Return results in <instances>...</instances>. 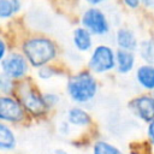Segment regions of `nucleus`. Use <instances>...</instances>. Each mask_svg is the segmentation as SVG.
<instances>
[{"instance_id":"obj_3","label":"nucleus","mask_w":154,"mask_h":154,"mask_svg":"<svg viewBox=\"0 0 154 154\" xmlns=\"http://www.w3.org/2000/svg\"><path fill=\"white\" fill-rule=\"evenodd\" d=\"M116 53L108 46L100 45L97 46L90 58H89V69L95 73H105L116 67Z\"/></svg>"},{"instance_id":"obj_14","label":"nucleus","mask_w":154,"mask_h":154,"mask_svg":"<svg viewBox=\"0 0 154 154\" xmlns=\"http://www.w3.org/2000/svg\"><path fill=\"white\" fill-rule=\"evenodd\" d=\"M16 147V136L10 126L4 122L0 124V148L2 150H12Z\"/></svg>"},{"instance_id":"obj_5","label":"nucleus","mask_w":154,"mask_h":154,"mask_svg":"<svg viewBox=\"0 0 154 154\" xmlns=\"http://www.w3.org/2000/svg\"><path fill=\"white\" fill-rule=\"evenodd\" d=\"M28 59L20 53H10L4 59H1L2 75L8 78H20L28 72Z\"/></svg>"},{"instance_id":"obj_2","label":"nucleus","mask_w":154,"mask_h":154,"mask_svg":"<svg viewBox=\"0 0 154 154\" xmlns=\"http://www.w3.org/2000/svg\"><path fill=\"white\" fill-rule=\"evenodd\" d=\"M97 91V83L90 72L81 71L69 78L67 93L77 103L89 102Z\"/></svg>"},{"instance_id":"obj_18","label":"nucleus","mask_w":154,"mask_h":154,"mask_svg":"<svg viewBox=\"0 0 154 154\" xmlns=\"http://www.w3.org/2000/svg\"><path fill=\"white\" fill-rule=\"evenodd\" d=\"M37 75H38V77L42 78V79H49V78H52L53 76H55L57 72H55V70H54L53 67L45 65V66H41V67H40Z\"/></svg>"},{"instance_id":"obj_1","label":"nucleus","mask_w":154,"mask_h":154,"mask_svg":"<svg viewBox=\"0 0 154 154\" xmlns=\"http://www.w3.org/2000/svg\"><path fill=\"white\" fill-rule=\"evenodd\" d=\"M23 54L32 66L41 67L55 58L57 47L47 37H31L23 43Z\"/></svg>"},{"instance_id":"obj_13","label":"nucleus","mask_w":154,"mask_h":154,"mask_svg":"<svg viewBox=\"0 0 154 154\" xmlns=\"http://www.w3.org/2000/svg\"><path fill=\"white\" fill-rule=\"evenodd\" d=\"M90 120V116L81 107H72L67 112V122L75 126H87Z\"/></svg>"},{"instance_id":"obj_22","label":"nucleus","mask_w":154,"mask_h":154,"mask_svg":"<svg viewBox=\"0 0 154 154\" xmlns=\"http://www.w3.org/2000/svg\"><path fill=\"white\" fill-rule=\"evenodd\" d=\"M6 57V46L5 42L1 40L0 41V59H4Z\"/></svg>"},{"instance_id":"obj_4","label":"nucleus","mask_w":154,"mask_h":154,"mask_svg":"<svg viewBox=\"0 0 154 154\" xmlns=\"http://www.w3.org/2000/svg\"><path fill=\"white\" fill-rule=\"evenodd\" d=\"M82 26L88 29L93 35L97 36H102L109 30V24L105 13L97 7H90L83 13Z\"/></svg>"},{"instance_id":"obj_19","label":"nucleus","mask_w":154,"mask_h":154,"mask_svg":"<svg viewBox=\"0 0 154 154\" xmlns=\"http://www.w3.org/2000/svg\"><path fill=\"white\" fill-rule=\"evenodd\" d=\"M43 97H45V100H46V102H47L48 107L54 106V105L58 102V100H59V97H58L55 94H45V95H43Z\"/></svg>"},{"instance_id":"obj_7","label":"nucleus","mask_w":154,"mask_h":154,"mask_svg":"<svg viewBox=\"0 0 154 154\" xmlns=\"http://www.w3.org/2000/svg\"><path fill=\"white\" fill-rule=\"evenodd\" d=\"M132 111L137 114L140 119L149 123L154 119V97L149 95H142L132 100Z\"/></svg>"},{"instance_id":"obj_9","label":"nucleus","mask_w":154,"mask_h":154,"mask_svg":"<svg viewBox=\"0 0 154 154\" xmlns=\"http://www.w3.org/2000/svg\"><path fill=\"white\" fill-rule=\"evenodd\" d=\"M116 60H117V71L122 75L129 73L134 66H135V54L132 51L128 49H118L116 53Z\"/></svg>"},{"instance_id":"obj_23","label":"nucleus","mask_w":154,"mask_h":154,"mask_svg":"<svg viewBox=\"0 0 154 154\" xmlns=\"http://www.w3.org/2000/svg\"><path fill=\"white\" fill-rule=\"evenodd\" d=\"M13 1V5H14V10H16V13L20 10V1L19 0H12Z\"/></svg>"},{"instance_id":"obj_11","label":"nucleus","mask_w":154,"mask_h":154,"mask_svg":"<svg viewBox=\"0 0 154 154\" xmlns=\"http://www.w3.org/2000/svg\"><path fill=\"white\" fill-rule=\"evenodd\" d=\"M91 32L85 29L84 26L82 28H77L75 31H73V36H72V40H73V45L75 47L81 51V52H87L93 46V38H91Z\"/></svg>"},{"instance_id":"obj_17","label":"nucleus","mask_w":154,"mask_h":154,"mask_svg":"<svg viewBox=\"0 0 154 154\" xmlns=\"http://www.w3.org/2000/svg\"><path fill=\"white\" fill-rule=\"evenodd\" d=\"M16 13L12 0H0V17L2 19L10 18Z\"/></svg>"},{"instance_id":"obj_8","label":"nucleus","mask_w":154,"mask_h":154,"mask_svg":"<svg viewBox=\"0 0 154 154\" xmlns=\"http://www.w3.org/2000/svg\"><path fill=\"white\" fill-rule=\"evenodd\" d=\"M22 103L26 111L35 116H41L49 108L43 95H40L31 89L26 90L22 95Z\"/></svg>"},{"instance_id":"obj_15","label":"nucleus","mask_w":154,"mask_h":154,"mask_svg":"<svg viewBox=\"0 0 154 154\" xmlns=\"http://www.w3.org/2000/svg\"><path fill=\"white\" fill-rule=\"evenodd\" d=\"M140 54L147 64H154V38H148L140 45Z\"/></svg>"},{"instance_id":"obj_20","label":"nucleus","mask_w":154,"mask_h":154,"mask_svg":"<svg viewBox=\"0 0 154 154\" xmlns=\"http://www.w3.org/2000/svg\"><path fill=\"white\" fill-rule=\"evenodd\" d=\"M148 137H149L150 142L154 144V119L152 122H149V124H148Z\"/></svg>"},{"instance_id":"obj_10","label":"nucleus","mask_w":154,"mask_h":154,"mask_svg":"<svg viewBox=\"0 0 154 154\" xmlns=\"http://www.w3.org/2000/svg\"><path fill=\"white\" fill-rule=\"evenodd\" d=\"M138 84L147 89L154 90V64H143L136 71Z\"/></svg>"},{"instance_id":"obj_16","label":"nucleus","mask_w":154,"mask_h":154,"mask_svg":"<svg viewBox=\"0 0 154 154\" xmlns=\"http://www.w3.org/2000/svg\"><path fill=\"white\" fill-rule=\"evenodd\" d=\"M93 154H122V152L106 141H97L94 146Z\"/></svg>"},{"instance_id":"obj_6","label":"nucleus","mask_w":154,"mask_h":154,"mask_svg":"<svg viewBox=\"0 0 154 154\" xmlns=\"http://www.w3.org/2000/svg\"><path fill=\"white\" fill-rule=\"evenodd\" d=\"M24 117L22 105L10 96L0 97V119L2 122L17 123Z\"/></svg>"},{"instance_id":"obj_12","label":"nucleus","mask_w":154,"mask_h":154,"mask_svg":"<svg viewBox=\"0 0 154 154\" xmlns=\"http://www.w3.org/2000/svg\"><path fill=\"white\" fill-rule=\"evenodd\" d=\"M117 43L120 49L135 51L137 48V38L132 30L128 28H122L117 31Z\"/></svg>"},{"instance_id":"obj_24","label":"nucleus","mask_w":154,"mask_h":154,"mask_svg":"<svg viewBox=\"0 0 154 154\" xmlns=\"http://www.w3.org/2000/svg\"><path fill=\"white\" fill-rule=\"evenodd\" d=\"M88 4H90V5H99V4H101V2H103V1H106V0H85Z\"/></svg>"},{"instance_id":"obj_25","label":"nucleus","mask_w":154,"mask_h":154,"mask_svg":"<svg viewBox=\"0 0 154 154\" xmlns=\"http://www.w3.org/2000/svg\"><path fill=\"white\" fill-rule=\"evenodd\" d=\"M55 154H67L65 150H63V149H58L57 152H55Z\"/></svg>"},{"instance_id":"obj_21","label":"nucleus","mask_w":154,"mask_h":154,"mask_svg":"<svg viewBox=\"0 0 154 154\" xmlns=\"http://www.w3.org/2000/svg\"><path fill=\"white\" fill-rule=\"evenodd\" d=\"M130 8H136V7H138L140 6V4H141V0H123Z\"/></svg>"}]
</instances>
